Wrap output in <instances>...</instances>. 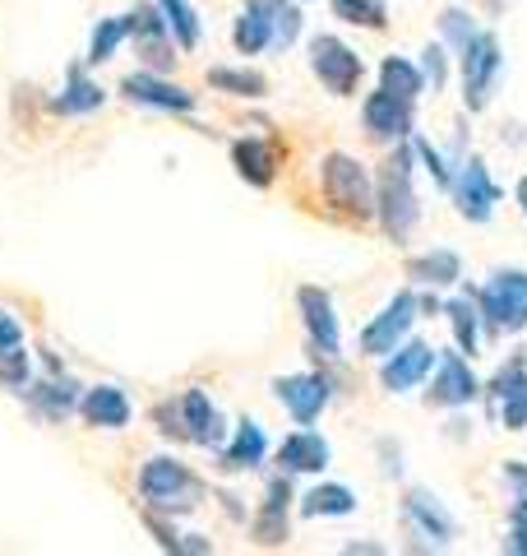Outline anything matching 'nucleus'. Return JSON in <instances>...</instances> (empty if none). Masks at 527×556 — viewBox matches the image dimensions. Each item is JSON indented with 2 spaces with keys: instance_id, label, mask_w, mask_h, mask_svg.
Segmentation results:
<instances>
[{
  "instance_id": "nucleus-1",
  "label": "nucleus",
  "mask_w": 527,
  "mask_h": 556,
  "mask_svg": "<svg viewBox=\"0 0 527 556\" xmlns=\"http://www.w3.org/2000/svg\"><path fill=\"white\" fill-rule=\"evenodd\" d=\"M375 218L384 223L389 241H408L416 218H421V200L412 190V149L398 139V153L380 167V181H375Z\"/></svg>"
},
{
  "instance_id": "nucleus-2",
  "label": "nucleus",
  "mask_w": 527,
  "mask_h": 556,
  "mask_svg": "<svg viewBox=\"0 0 527 556\" xmlns=\"http://www.w3.org/2000/svg\"><path fill=\"white\" fill-rule=\"evenodd\" d=\"M320 181H324V195L333 208H343L351 218H375V186H371V172H365L351 153H329L320 163Z\"/></svg>"
},
{
  "instance_id": "nucleus-3",
  "label": "nucleus",
  "mask_w": 527,
  "mask_h": 556,
  "mask_svg": "<svg viewBox=\"0 0 527 556\" xmlns=\"http://www.w3.org/2000/svg\"><path fill=\"white\" fill-rule=\"evenodd\" d=\"M139 496L149 501L153 510H195V501H200V478L190 473V468L181 459H171V455H157L144 464V473H139Z\"/></svg>"
},
{
  "instance_id": "nucleus-4",
  "label": "nucleus",
  "mask_w": 527,
  "mask_h": 556,
  "mask_svg": "<svg viewBox=\"0 0 527 556\" xmlns=\"http://www.w3.org/2000/svg\"><path fill=\"white\" fill-rule=\"evenodd\" d=\"M504 79V51H500V38L496 33H481L463 47V102L467 112H486L490 98H496Z\"/></svg>"
},
{
  "instance_id": "nucleus-5",
  "label": "nucleus",
  "mask_w": 527,
  "mask_h": 556,
  "mask_svg": "<svg viewBox=\"0 0 527 556\" xmlns=\"http://www.w3.org/2000/svg\"><path fill=\"white\" fill-rule=\"evenodd\" d=\"M481 320L490 329H523L527 325V274L523 269H496L481 288Z\"/></svg>"
},
{
  "instance_id": "nucleus-6",
  "label": "nucleus",
  "mask_w": 527,
  "mask_h": 556,
  "mask_svg": "<svg viewBox=\"0 0 527 556\" xmlns=\"http://www.w3.org/2000/svg\"><path fill=\"white\" fill-rule=\"evenodd\" d=\"M310 70H314V79H320L333 98H347V93H357L365 65H361V56L343 38L320 33V38H310Z\"/></svg>"
},
{
  "instance_id": "nucleus-7",
  "label": "nucleus",
  "mask_w": 527,
  "mask_h": 556,
  "mask_svg": "<svg viewBox=\"0 0 527 556\" xmlns=\"http://www.w3.org/2000/svg\"><path fill=\"white\" fill-rule=\"evenodd\" d=\"M449 195L467 223H490V214H496V204H500V186L490 181V167L481 159H463V163H453Z\"/></svg>"
},
{
  "instance_id": "nucleus-8",
  "label": "nucleus",
  "mask_w": 527,
  "mask_h": 556,
  "mask_svg": "<svg viewBox=\"0 0 527 556\" xmlns=\"http://www.w3.org/2000/svg\"><path fill=\"white\" fill-rule=\"evenodd\" d=\"M416 311H421V298H416V292H398V298L384 306L371 325L361 329V353H365V357H389L394 348L412 334Z\"/></svg>"
},
{
  "instance_id": "nucleus-9",
  "label": "nucleus",
  "mask_w": 527,
  "mask_h": 556,
  "mask_svg": "<svg viewBox=\"0 0 527 556\" xmlns=\"http://www.w3.org/2000/svg\"><path fill=\"white\" fill-rule=\"evenodd\" d=\"M273 394H278V404L296 417V427H314V422H320V413L329 408L333 386L320 371H301V376H278Z\"/></svg>"
},
{
  "instance_id": "nucleus-10",
  "label": "nucleus",
  "mask_w": 527,
  "mask_h": 556,
  "mask_svg": "<svg viewBox=\"0 0 527 556\" xmlns=\"http://www.w3.org/2000/svg\"><path fill=\"white\" fill-rule=\"evenodd\" d=\"M296 306H301V320H306V334L314 357H338L343 353V329H338V311H333V298L324 288H301L296 292Z\"/></svg>"
},
{
  "instance_id": "nucleus-11",
  "label": "nucleus",
  "mask_w": 527,
  "mask_h": 556,
  "mask_svg": "<svg viewBox=\"0 0 527 556\" xmlns=\"http://www.w3.org/2000/svg\"><path fill=\"white\" fill-rule=\"evenodd\" d=\"M435 367V348L430 343H421V339H402L389 357H384V367H380V386L389 390V394H408L416 390L421 380L430 376Z\"/></svg>"
},
{
  "instance_id": "nucleus-12",
  "label": "nucleus",
  "mask_w": 527,
  "mask_h": 556,
  "mask_svg": "<svg viewBox=\"0 0 527 556\" xmlns=\"http://www.w3.org/2000/svg\"><path fill=\"white\" fill-rule=\"evenodd\" d=\"M477 394H481V380H477V371H472V362L463 353H445V357H439L435 386L426 390V399L435 408H463Z\"/></svg>"
},
{
  "instance_id": "nucleus-13",
  "label": "nucleus",
  "mask_w": 527,
  "mask_h": 556,
  "mask_svg": "<svg viewBox=\"0 0 527 556\" xmlns=\"http://www.w3.org/2000/svg\"><path fill=\"white\" fill-rule=\"evenodd\" d=\"M490 399L500 408V422L509 431H523L527 427V362L523 357H509L504 367L490 380Z\"/></svg>"
},
{
  "instance_id": "nucleus-14",
  "label": "nucleus",
  "mask_w": 527,
  "mask_h": 556,
  "mask_svg": "<svg viewBox=\"0 0 527 556\" xmlns=\"http://www.w3.org/2000/svg\"><path fill=\"white\" fill-rule=\"evenodd\" d=\"M120 93L139 108H157V112H195V93L181 89V84H167L163 75H153V70H139L120 84Z\"/></svg>"
},
{
  "instance_id": "nucleus-15",
  "label": "nucleus",
  "mask_w": 527,
  "mask_h": 556,
  "mask_svg": "<svg viewBox=\"0 0 527 556\" xmlns=\"http://www.w3.org/2000/svg\"><path fill=\"white\" fill-rule=\"evenodd\" d=\"M365 130H371V139H380V144H389V139H408L412 135V102H402L394 93H371L365 98Z\"/></svg>"
},
{
  "instance_id": "nucleus-16",
  "label": "nucleus",
  "mask_w": 527,
  "mask_h": 556,
  "mask_svg": "<svg viewBox=\"0 0 527 556\" xmlns=\"http://www.w3.org/2000/svg\"><path fill=\"white\" fill-rule=\"evenodd\" d=\"M176 408H181V437H190L195 445H208V450L222 445V437H227L222 413L204 390H185V399Z\"/></svg>"
},
{
  "instance_id": "nucleus-17",
  "label": "nucleus",
  "mask_w": 527,
  "mask_h": 556,
  "mask_svg": "<svg viewBox=\"0 0 527 556\" xmlns=\"http://www.w3.org/2000/svg\"><path fill=\"white\" fill-rule=\"evenodd\" d=\"M329 459H333L329 441L320 437V431H310V427L292 431V437L278 445V464H283V473H287V478H292V473H324Z\"/></svg>"
},
{
  "instance_id": "nucleus-18",
  "label": "nucleus",
  "mask_w": 527,
  "mask_h": 556,
  "mask_svg": "<svg viewBox=\"0 0 527 556\" xmlns=\"http://www.w3.org/2000/svg\"><path fill=\"white\" fill-rule=\"evenodd\" d=\"M134 20V28H130V38H134V47H139V56H144L153 70H171L176 65V51H171V42H167V20H163V10H134L130 14Z\"/></svg>"
},
{
  "instance_id": "nucleus-19",
  "label": "nucleus",
  "mask_w": 527,
  "mask_h": 556,
  "mask_svg": "<svg viewBox=\"0 0 527 556\" xmlns=\"http://www.w3.org/2000/svg\"><path fill=\"white\" fill-rule=\"evenodd\" d=\"M402 510H408V519L421 529V538H430V547H449L453 543V515L439 506V496L430 492H408V501H402Z\"/></svg>"
},
{
  "instance_id": "nucleus-20",
  "label": "nucleus",
  "mask_w": 527,
  "mask_h": 556,
  "mask_svg": "<svg viewBox=\"0 0 527 556\" xmlns=\"http://www.w3.org/2000/svg\"><path fill=\"white\" fill-rule=\"evenodd\" d=\"M287 506H292V482L287 478H273L269 482V496H264V510L255 519V538H259L264 547L287 543Z\"/></svg>"
},
{
  "instance_id": "nucleus-21",
  "label": "nucleus",
  "mask_w": 527,
  "mask_h": 556,
  "mask_svg": "<svg viewBox=\"0 0 527 556\" xmlns=\"http://www.w3.org/2000/svg\"><path fill=\"white\" fill-rule=\"evenodd\" d=\"M232 163L250 186H273V177H278V149L269 139H236Z\"/></svg>"
},
{
  "instance_id": "nucleus-22",
  "label": "nucleus",
  "mask_w": 527,
  "mask_h": 556,
  "mask_svg": "<svg viewBox=\"0 0 527 556\" xmlns=\"http://www.w3.org/2000/svg\"><path fill=\"white\" fill-rule=\"evenodd\" d=\"M79 413L93 427H126L130 422V399L116 386H93V390L79 394Z\"/></svg>"
},
{
  "instance_id": "nucleus-23",
  "label": "nucleus",
  "mask_w": 527,
  "mask_h": 556,
  "mask_svg": "<svg viewBox=\"0 0 527 556\" xmlns=\"http://www.w3.org/2000/svg\"><path fill=\"white\" fill-rule=\"evenodd\" d=\"M445 316H449V329H453V343H459L463 357H477L481 353V302L463 292V298L445 302Z\"/></svg>"
},
{
  "instance_id": "nucleus-24",
  "label": "nucleus",
  "mask_w": 527,
  "mask_h": 556,
  "mask_svg": "<svg viewBox=\"0 0 527 556\" xmlns=\"http://www.w3.org/2000/svg\"><path fill=\"white\" fill-rule=\"evenodd\" d=\"M245 5H255L264 14V24H269V51H287L301 38V10H296V0H245Z\"/></svg>"
},
{
  "instance_id": "nucleus-25",
  "label": "nucleus",
  "mask_w": 527,
  "mask_h": 556,
  "mask_svg": "<svg viewBox=\"0 0 527 556\" xmlns=\"http://www.w3.org/2000/svg\"><path fill=\"white\" fill-rule=\"evenodd\" d=\"M408 274L416 278V283H426V288H453L463 278V260L459 251H426V255H412L408 260Z\"/></svg>"
},
{
  "instance_id": "nucleus-26",
  "label": "nucleus",
  "mask_w": 527,
  "mask_h": 556,
  "mask_svg": "<svg viewBox=\"0 0 527 556\" xmlns=\"http://www.w3.org/2000/svg\"><path fill=\"white\" fill-rule=\"evenodd\" d=\"M264 455H269V437H264V427L255 422V417H241L232 445L222 450V468H259Z\"/></svg>"
},
{
  "instance_id": "nucleus-27",
  "label": "nucleus",
  "mask_w": 527,
  "mask_h": 556,
  "mask_svg": "<svg viewBox=\"0 0 527 556\" xmlns=\"http://www.w3.org/2000/svg\"><path fill=\"white\" fill-rule=\"evenodd\" d=\"M357 510V492L343 482H324L314 486V492L301 496V515L306 519H338V515H351Z\"/></svg>"
},
{
  "instance_id": "nucleus-28",
  "label": "nucleus",
  "mask_w": 527,
  "mask_h": 556,
  "mask_svg": "<svg viewBox=\"0 0 527 556\" xmlns=\"http://www.w3.org/2000/svg\"><path fill=\"white\" fill-rule=\"evenodd\" d=\"M380 89L402 98V102H416L421 93H426V79H421V65L402 61V56H384V65H380Z\"/></svg>"
},
{
  "instance_id": "nucleus-29",
  "label": "nucleus",
  "mask_w": 527,
  "mask_h": 556,
  "mask_svg": "<svg viewBox=\"0 0 527 556\" xmlns=\"http://www.w3.org/2000/svg\"><path fill=\"white\" fill-rule=\"evenodd\" d=\"M157 10H163V20H167V28H171L176 47H181V51H195V47H200L204 24H200V14H195V5H190V0H157Z\"/></svg>"
},
{
  "instance_id": "nucleus-30",
  "label": "nucleus",
  "mask_w": 527,
  "mask_h": 556,
  "mask_svg": "<svg viewBox=\"0 0 527 556\" xmlns=\"http://www.w3.org/2000/svg\"><path fill=\"white\" fill-rule=\"evenodd\" d=\"M102 102H107V93H102L93 79H83L79 70H69V84H65V93H61V98H51V112L79 116V112H98Z\"/></svg>"
},
{
  "instance_id": "nucleus-31",
  "label": "nucleus",
  "mask_w": 527,
  "mask_h": 556,
  "mask_svg": "<svg viewBox=\"0 0 527 556\" xmlns=\"http://www.w3.org/2000/svg\"><path fill=\"white\" fill-rule=\"evenodd\" d=\"M208 84L222 93H236V98H264L269 93V79L259 70H236V65H214L208 70Z\"/></svg>"
},
{
  "instance_id": "nucleus-32",
  "label": "nucleus",
  "mask_w": 527,
  "mask_h": 556,
  "mask_svg": "<svg viewBox=\"0 0 527 556\" xmlns=\"http://www.w3.org/2000/svg\"><path fill=\"white\" fill-rule=\"evenodd\" d=\"M130 28H134L130 14H116V20H102V24L93 28V42H88V61H93V65L112 61V56H116V47L130 38Z\"/></svg>"
},
{
  "instance_id": "nucleus-33",
  "label": "nucleus",
  "mask_w": 527,
  "mask_h": 556,
  "mask_svg": "<svg viewBox=\"0 0 527 556\" xmlns=\"http://www.w3.org/2000/svg\"><path fill=\"white\" fill-rule=\"evenodd\" d=\"M232 42H236L241 56H259V51H269V24H264V14L255 5L241 10V20L232 28Z\"/></svg>"
},
{
  "instance_id": "nucleus-34",
  "label": "nucleus",
  "mask_w": 527,
  "mask_h": 556,
  "mask_svg": "<svg viewBox=\"0 0 527 556\" xmlns=\"http://www.w3.org/2000/svg\"><path fill=\"white\" fill-rule=\"evenodd\" d=\"M333 14L357 28H384L389 14H384V0H333Z\"/></svg>"
},
{
  "instance_id": "nucleus-35",
  "label": "nucleus",
  "mask_w": 527,
  "mask_h": 556,
  "mask_svg": "<svg viewBox=\"0 0 527 556\" xmlns=\"http://www.w3.org/2000/svg\"><path fill=\"white\" fill-rule=\"evenodd\" d=\"M439 33H445V42H449V47H459V51H463L472 38H477V24H472V14H467V10L453 5V10L439 14Z\"/></svg>"
},
{
  "instance_id": "nucleus-36",
  "label": "nucleus",
  "mask_w": 527,
  "mask_h": 556,
  "mask_svg": "<svg viewBox=\"0 0 527 556\" xmlns=\"http://www.w3.org/2000/svg\"><path fill=\"white\" fill-rule=\"evenodd\" d=\"M421 79H426V89L445 93V84H449V56H445V42H430L426 51H421Z\"/></svg>"
},
{
  "instance_id": "nucleus-37",
  "label": "nucleus",
  "mask_w": 527,
  "mask_h": 556,
  "mask_svg": "<svg viewBox=\"0 0 527 556\" xmlns=\"http://www.w3.org/2000/svg\"><path fill=\"white\" fill-rule=\"evenodd\" d=\"M412 153H416L421 163H426V172L435 177V186H439V190H449V186H453V167H449L445 153H439V149L430 144V139H412Z\"/></svg>"
},
{
  "instance_id": "nucleus-38",
  "label": "nucleus",
  "mask_w": 527,
  "mask_h": 556,
  "mask_svg": "<svg viewBox=\"0 0 527 556\" xmlns=\"http://www.w3.org/2000/svg\"><path fill=\"white\" fill-rule=\"evenodd\" d=\"M0 386H10V390H24L28 386V353H24V343L0 353Z\"/></svg>"
},
{
  "instance_id": "nucleus-39",
  "label": "nucleus",
  "mask_w": 527,
  "mask_h": 556,
  "mask_svg": "<svg viewBox=\"0 0 527 556\" xmlns=\"http://www.w3.org/2000/svg\"><path fill=\"white\" fill-rule=\"evenodd\" d=\"M69 404H79V390L69 386L65 376H61V380H51L47 394H42V408H47L51 417H65V413H69Z\"/></svg>"
},
{
  "instance_id": "nucleus-40",
  "label": "nucleus",
  "mask_w": 527,
  "mask_h": 556,
  "mask_svg": "<svg viewBox=\"0 0 527 556\" xmlns=\"http://www.w3.org/2000/svg\"><path fill=\"white\" fill-rule=\"evenodd\" d=\"M20 343H24L20 320H14L10 311H0V353H5V348H20Z\"/></svg>"
},
{
  "instance_id": "nucleus-41",
  "label": "nucleus",
  "mask_w": 527,
  "mask_h": 556,
  "mask_svg": "<svg viewBox=\"0 0 527 556\" xmlns=\"http://www.w3.org/2000/svg\"><path fill=\"white\" fill-rule=\"evenodd\" d=\"M504 547H509V552H518V556H527V519H523V525H509Z\"/></svg>"
},
{
  "instance_id": "nucleus-42",
  "label": "nucleus",
  "mask_w": 527,
  "mask_h": 556,
  "mask_svg": "<svg viewBox=\"0 0 527 556\" xmlns=\"http://www.w3.org/2000/svg\"><path fill=\"white\" fill-rule=\"evenodd\" d=\"M504 478L514 482L518 492H527V464H523V459H509V464H504Z\"/></svg>"
},
{
  "instance_id": "nucleus-43",
  "label": "nucleus",
  "mask_w": 527,
  "mask_h": 556,
  "mask_svg": "<svg viewBox=\"0 0 527 556\" xmlns=\"http://www.w3.org/2000/svg\"><path fill=\"white\" fill-rule=\"evenodd\" d=\"M481 10H486V14H504L509 0H481Z\"/></svg>"
},
{
  "instance_id": "nucleus-44",
  "label": "nucleus",
  "mask_w": 527,
  "mask_h": 556,
  "mask_svg": "<svg viewBox=\"0 0 527 556\" xmlns=\"http://www.w3.org/2000/svg\"><path fill=\"white\" fill-rule=\"evenodd\" d=\"M347 552H384L380 543H347Z\"/></svg>"
},
{
  "instance_id": "nucleus-45",
  "label": "nucleus",
  "mask_w": 527,
  "mask_h": 556,
  "mask_svg": "<svg viewBox=\"0 0 527 556\" xmlns=\"http://www.w3.org/2000/svg\"><path fill=\"white\" fill-rule=\"evenodd\" d=\"M518 204H523V214H527V177L518 181Z\"/></svg>"
}]
</instances>
